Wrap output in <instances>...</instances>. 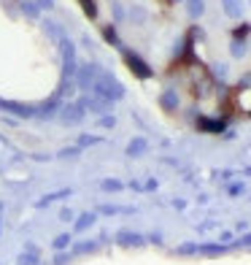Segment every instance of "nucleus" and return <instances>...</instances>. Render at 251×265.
<instances>
[{"mask_svg":"<svg viewBox=\"0 0 251 265\" xmlns=\"http://www.w3.org/2000/svg\"><path fill=\"white\" fill-rule=\"evenodd\" d=\"M89 92L98 95V98H103V100H108V103H117V100L124 98L122 81H119L113 73H108V71H100V73H98V79H95V84H92Z\"/></svg>","mask_w":251,"mask_h":265,"instance_id":"1","label":"nucleus"},{"mask_svg":"<svg viewBox=\"0 0 251 265\" xmlns=\"http://www.w3.org/2000/svg\"><path fill=\"white\" fill-rule=\"evenodd\" d=\"M122 57H124V62H127V68L138 76V79H151L154 71H151V65L143 60L141 54H135L132 49H124V46H122Z\"/></svg>","mask_w":251,"mask_h":265,"instance_id":"2","label":"nucleus"},{"mask_svg":"<svg viewBox=\"0 0 251 265\" xmlns=\"http://www.w3.org/2000/svg\"><path fill=\"white\" fill-rule=\"evenodd\" d=\"M98 73H100V65H95V62H79V71H76V87L84 90V92H89L92 84H95V79H98Z\"/></svg>","mask_w":251,"mask_h":265,"instance_id":"3","label":"nucleus"},{"mask_svg":"<svg viewBox=\"0 0 251 265\" xmlns=\"http://www.w3.org/2000/svg\"><path fill=\"white\" fill-rule=\"evenodd\" d=\"M57 117H60L62 125H79V122L86 117V103H84V98L67 103V106H62V111L57 114Z\"/></svg>","mask_w":251,"mask_h":265,"instance_id":"4","label":"nucleus"},{"mask_svg":"<svg viewBox=\"0 0 251 265\" xmlns=\"http://www.w3.org/2000/svg\"><path fill=\"white\" fill-rule=\"evenodd\" d=\"M0 111L11 114V117H19V119H33L35 117V106H30V103H19V100H6V98H0Z\"/></svg>","mask_w":251,"mask_h":265,"instance_id":"5","label":"nucleus"},{"mask_svg":"<svg viewBox=\"0 0 251 265\" xmlns=\"http://www.w3.org/2000/svg\"><path fill=\"white\" fill-rule=\"evenodd\" d=\"M60 111H62V100L57 98V95H52V98H46L43 103L35 106V117L38 119H54Z\"/></svg>","mask_w":251,"mask_h":265,"instance_id":"6","label":"nucleus"},{"mask_svg":"<svg viewBox=\"0 0 251 265\" xmlns=\"http://www.w3.org/2000/svg\"><path fill=\"white\" fill-rule=\"evenodd\" d=\"M41 27H43V33L49 35V38H54L57 43H60L62 38H65V30H62V27L57 25V22H52V19H41Z\"/></svg>","mask_w":251,"mask_h":265,"instance_id":"7","label":"nucleus"},{"mask_svg":"<svg viewBox=\"0 0 251 265\" xmlns=\"http://www.w3.org/2000/svg\"><path fill=\"white\" fill-rule=\"evenodd\" d=\"M221 8L230 19H240L243 16V0H221Z\"/></svg>","mask_w":251,"mask_h":265,"instance_id":"8","label":"nucleus"},{"mask_svg":"<svg viewBox=\"0 0 251 265\" xmlns=\"http://www.w3.org/2000/svg\"><path fill=\"white\" fill-rule=\"evenodd\" d=\"M197 127H200V132H221V130H224V122H221V119L200 117L197 119Z\"/></svg>","mask_w":251,"mask_h":265,"instance_id":"9","label":"nucleus"},{"mask_svg":"<svg viewBox=\"0 0 251 265\" xmlns=\"http://www.w3.org/2000/svg\"><path fill=\"white\" fill-rule=\"evenodd\" d=\"M159 106L165 108V111H176L178 108V95H176V90H165L159 95Z\"/></svg>","mask_w":251,"mask_h":265,"instance_id":"10","label":"nucleus"},{"mask_svg":"<svg viewBox=\"0 0 251 265\" xmlns=\"http://www.w3.org/2000/svg\"><path fill=\"white\" fill-rule=\"evenodd\" d=\"M76 90H79V87H76V79H62L60 81V87H57V98H60V100H65V98H71V95L76 92Z\"/></svg>","mask_w":251,"mask_h":265,"instance_id":"11","label":"nucleus"},{"mask_svg":"<svg viewBox=\"0 0 251 265\" xmlns=\"http://www.w3.org/2000/svg\"><path fill=\"white\" fill-rule=\"evenodd\" d=\"M19 11L30 19H41V8H38L33 0H19Z\"/></svg>","mask_w":251,"mask_h":265,"instance_id":"12","label":"nucleus"},{"mask_svg":"<svg viewBox=\"0 0 251 265\" xmlns=\"http://www.w3.org/2000/svg\"><path fill=\"white\" fill-rule=\"evenodd\" d=\"M187 14L192 19H200L206 14V0H187Z\"/></svg>","mask_w":251,"mask_h":265,"instance_id":"13","label":"nucleus"},{"mask_svg":"<svg viewBox=\"0 0 251 265\" xmlns=\"http://www.w3.org/2000/svg\"><path fill=\"white\" fill-rule=\"evenodd\" d=\"M100 35L108 41L111 46H117V49H122V41H119V35H117V30H113V25H103L100 27Z\"/></svg>","mask_w":251,"mask_h":265,"instance_id":"14","label":"nucleus"},{"mask_svg":"<svg viewBox=\"0 0 251 265\" xmlns=\"http://www.w3.org/2000/svg\"><path fill=\"white\" fill-rule=\"evenodd\" d=\"M146 146H149L146 138H132L130 144H127V154H130V157H141L143 151H146Z\"/></svg>","mask_w":251,"mask_h":265,"instance_id":"15","label":"nucleus"},{"mask_svg":"<svg viewBox=\"0 0 251 265\" xmlns=\"http://www.w3.org/2000/svg\"><path fill=\"white\" fill-rule=\"evenodd\" d=\"M230 54H233V57H238V60H240V57L246 54V41H240V38H233V46H230Z\"/></svg>","mask_w":251,"mask_h":265,"instance_id":"16","label":"nucleus"},{"mask_svg":"<svg viewBox=\"0 0 251 265\" xmlns=\"http://www.w3.org/2000/svg\"><path fill=\"white\" fill-rule=\"evenodd\" d=\"M81 8H84V14L89 16V19H98V6H95V0H79Z\"/></svg>","mask_w":251,"mask_h":265,"instance_id":"17","label":"nucleus"},{"mask_svg":"<svg viewBox=\"0 0 251 265\" xmlns=\"http://www.w3.org/2000/svg\"><path fill=\"white\" fill-rule=\"evenodd\" d=\"M130 16H132V22L135 25H141V22H146V11H143L141 6H135L132 11H130Z\"/></svg>","mask_w":251,"mask_h":265,"instance_id":"18","label":"nucleus"},{"mask_svg":"<svg viewBox=\"0 0 251 265\" xmlns=\"http://www.w3.org/2000/svg\"><path fill=\"white\" fill-rule=\"evenodd\" d=\"M100 136H81L79 138V146H92V144H100Z\"/></svg>","mask_w":251,"mask_h":265,"instance_id":"19","label":"nucleus"},{"mask_svg":"<svg viewBox=\"0 0 251 265\" xmlns=\"http://www.w3.org/2000/svg\"><path fill=\"white\" fill-rule=\"evenodd\" d=\"M98 122H100V127H113V125H117V119H113L111 114H103Z\"/></svg>","mask_w":251,"mask_h":265,"instance_id":"20","label":"nucleus"},{"mask_svg":"<svg viewBox=\"0 0 251 265\" xmlns=\"http://www.w3.org/2000/svg\"><path fill=\"white\" fill-rule=\"evenodd\" d=\"M33 3L41 8V11H52V8H54V0H33Z\"/></svg>","mask_w":251,"mask_h":265,"instance_id":"21","label":"nucleus"},{"mask_svg":"<svg viewBox=\"0 0 251 265\" xmlns=\"http://www.w3.org/2000/svg\"><path fill=\"white\" fill-rule=\"evenodd\" d=\"M248 30H251V27H248V25L243 22V25H240V27H238V30L233 33V35H235V38H246V35H248Z\"/></svg>","mask_w":251,"mask_h":265,"instance_id":"22","label":"nucleus"},{"mask_svg":"<svg viewBox=\"0 0 251 265\" xmlns=\"http://www.w3.org/2000/svg\"><path fill=\"white\" fill-rule=\"evenodd\" d=\"M76 154H79V149H76V146H73V149H62V151H60V157H65V160H73Z\"/></svg>","mask_w":251,"mask_h":265,"instance_id":"23","label":"nucleus"},{"mask_svg":"<svg viewBox=\"0 0 251 265\" xmlns=\"http://www.w3.org/2000/svg\"><path fill=\"white\" fill-rule=\"evenodd\" d=\"M113 16H117V19H124V8H122L119 3H113Z\"/></svg>","mask_w":251,"mask_h":265,"instance_id":"24","label":"nucleus"},{"mask_svg":"<svg viewBox=\"0 0 251 265\" xmlns=\"http://www.w3.org/2000/svg\"><path fill=\"white\" fill-rule=\"evenodd\" d=\"M227 73V65H216V76H224Z\"/></svg>","mask_w":251,"mask_h":265,"instance_id":"25","label":"nucleus"},{"mask_svg":"<svg viewBox=\"0 0 251 265\" xmlns=\"http://www.w3.org/2000/svg\"><path fill=\"white\" fill-rule=\"evenodd\" d=\"M170 3H173V0H170Z\"/></svg>","mask_w":251,"mask_h":265,"instance_id":"26","label":"nucleus"},{"mask_svg":"<svg viewBox=\"0 0 251 265\" xmlns=\"http://www.w3.org/2000/svg\"><path fill=\"white\" fill-rule=\"evenodd\" d=\"M248 3H251V0H248Z\"/></svg>","mask_w":251,"mask_h":265,"instance_id":"27","label":"nucleus"}]
</instances>
